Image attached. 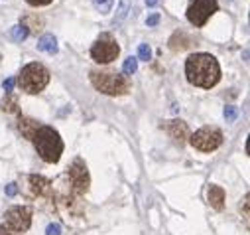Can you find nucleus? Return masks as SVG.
<instances>
[{
  "mask_svg": "<svg viewBox=\"0 0 250 235\" xmlns=\"http://www.w3.org/2000/svg\"><path fill=\"white\" fill-rule=\"evenodd\" d=\"M185 75L191 85L211 89L221 79V66L211 53H193L185 62Z\"/></svg>",
  "mask_w": 250,
  "mask_h": 235,
  "instance_id": "obj_1",
  "label": "nucleus"
},
{
  "mask_svg": "<svg viewBox=\"0 0 250 235\" xmlns=\"http://www.w3.org/2000/svg\"><path fill=\"white\" fill-rule=\"evenodd\" d=\"M32 141H34V144H36L38 154H40L45 162L55 164V162L61 158V152H63V141H61L59 133H57L53 127L40 125V129L34 133Z\"/></svg>",
  "mask_w": 250,
  "mask_h": 235,
  "instance_id": "obj_2",
  "label": "nucleus"
},
{
  "mask_svg": "<svg viewBox=\"0 0 250 235\" xmlns=\"http://www.w3.org/2000/svg\"><path fill=\"white\" fill-rule=\"evenodd\" d=\"M47 83H49V71L42 64H38V62L24 66L22 71H20V75H18L20 89L26 91V93H30V95H36V93L43 91Z\"/></svg>",
  "mask_w": 250,
  "mask_h": 235,
  "instance_id": "obj_3",
  "label": "nucleus"
},
{
  "mask_svg": "<svg viewBox=\"0 0 250 235\" xmlns=\"http://www.w3.org/2000/svg\"><path fill=\"white\" fill-rule=\"evenodd\" d=\"M91 83L97 91H101L104 95H124L128 91V79L118 73L91 71Z\"/></svg>",
  "mask_w": 250,
  "mask_h": 235,
  "instance_id": "obj_4",
  "label": "nucleus"
},
{
  "mask_svg": "<svg viewBox=\"0 0 250 235\" xmlns=\"http://www.w3.org/2000/svg\"><path fill=\"white\" fill-rule=\"evenodd\" d=\"M217 10H219L217 0H191L189 6H187V20L195 28H203Z\"/></svg>",
  "mask_w": 250,
  "mask_h": 235,
  "instance_id": "obj_5",
  "label": "nucleus"
},
{
  "mask_svg": "<svg viewBox=\"0 0 250 235\" xmlns=\"http://www.w3.org/2000/svg\"><path fill=\"white\" fill-rule=\"evenodd\" d=\"M118 53H120V47L110 34H103L91 47V57L97 64H110L118 57Z\"/></svg>",
  "mask_w": 250,
  "mask_h": 235,
  "instance_id": "obj_6",
  "label": "nucleus"
},
{
  "mask_svg": "<svg viewBox=\"0 0 250 235\" xmlns=\"http://www.w3.org/2000/svg\"><path fill=\"white\" fill-rule=\"evenodd\" d=\"M191 146L201 152H213L223 144V133L217 127H203L189 139Z\"/></svg>",
  "mask_w": 250,
  "mask_h": 235,
  "instance_id": "obj_7",
  "label": "nucleus"
},
{
  "mask_svg": "<svg viewBox=\"0 0 250 235\" xmlns=\"http://www.w3.org/2000/svg\"><path fill=\"white\" fill-rule=\"evenodd\" d=\"M10 229L18 231V233H24L30 229L32 225V210L26 208V206H16V208H10L6 212V223Z\"/></svg>",
  "mask_w": 250,
  "mask_h": 235,
  "instance_id": "obj_8",
  "label": "nucleus"
},
{
  "mask_svg": "<svg viewBox=\"0 0 250 235\" xmlns=\"http://www.w3.org/2000/svg\"><path fill=\"white\" fill-rule=\"evenodd\" d=\"M69 180H71V186L77 194H85L89 190V184H91L89 170L81 158H75L73 164L69 166Z\"/></svg>",
  "mask_w": 250,
  "mask_h": 235,
  "instance_id": "obj_9",
  "label": "nucleus"
},
{
  "mask_svg": "<svg viewBox=\"0 0 250 235\" xmlns=\"http://www.w3.org/2000/svg\"><path fill=\"white\" fill-rule=\"evenodd\" d=\"M164 129H166V133H167L171 139H175L179 144H183L185 139L189 137V129H187V125H185L183 121H169V123L164 125Z\"/></svg>",
  "mask_w": 250,
  "mask_h": 235,
  "instance_id": "obj_10",
  "label": "nucleus"
},
{
  "mask_svg": "<svg viewBox=\"0 0 250 235\" xmlns=\"http://www.w3.org/2000/svg\"><path fill=\"white\" fill-rule=\"evenodd\" d=\"M49 180L43 178V176H30V188L34 192V196H43L49 192Z\"/></svg>",
  "mask_w": 250,
  "mask_h": 235,
  "instance_id": "obj_11",
  "label": "nucleus"
},
{
  "mask_svg": "<svg viewBox=\"0 0 250 235\" xmlns=\"http://www.w3.org/2000/svg\"><path fill=\"white\" fill-rule=\"evenodd\" d=\"M38 49L40 51H45L49 55L57 53V40H55V36L53 34H43L40 38V42H38Z\"/></svg>",
  "mask_w": 250,
  "mask_h": 235,
  "instance_id": "obj_12",
  "label": "nucleus"
},
{
  "mask_svg": "<svg viewBox=\"0 0 250 235\" xmlns=\"http://www.w3.org/2000/svg\"><path fill=\"white\" fill-rule=\"evenodd\" d=\"M209 204L215 208V210H223L225 206V190L221 186H211L209 188Z\"/></svg>",
  "mask_w": 250,
  "mask_h": 235,
  "instance_id": "obj_13",
  "label": "nucleus"
},
{
  "mask_svg": "<svg viewBox=\"0 0 250 235\" xmlns=\"http://www.w3.org/2000/svg\"><path fill=\"white\" fill-rule=\"evenodd\" d=\"M130 8H132V0H120V2H118V8H116V16H114V24H116V26L126 20Z\"/></svg>",
  "mask_w": 250,
  "mask_h": 235,
  "instance_id": "obj_14",
  "label": "nucleus"
},
{
  "mask_svg": "<svg viewBox=\"0 0 250 235\" xmlns=\"http://www.w3.org/2000/svg\"><path fill=\"white\" fill-rule=\"evenodd\" d=\"M38 129H40V123H38V121L28 119V117H22V119H20V131H22V135H24V137L32 139V137H34V133H36Z\"/></svg>",
  "mask_w": 250,
  "mask_h": 235,
  "instance_id": "obj_15",
  "label": "nucleus"
},
{
  "mask_svg": "<svg viewBox=\"0 0 250 235\" xmlns=\"http://www.w3.org/2000/svg\"><path fill=\"white\" fill-rule=\"evenodd\" d=\"M10 34H12V40H16V42H24V40L30 36V30H28L26 24H16V26H12Z\"/></svg>",
  "mask_w": 250,
  "mask_h": 235,
  "instance_id": "obj_16",
  "label": "nucleus"
},
{
  "mask_svg": "<svg viewBox=\"0 0 250 235\" xmlns=\"http://www.w3.org/2000/svg\"><path fill=\"white\" fill-rule=\"evenodd\" d=\"M136 70H138V60L136 57H128V60H124V66H122L124 75H132V73H136Z\"/></svg>",
  "mask_w": 250,
  "mask_h": 235,
  "instance_id": "obj_17",
  "label": "nucleus"
},
{
  "mask_svg": "<svg viewBox=\"0 0 250 235\" xmlns=\"http://www.w3.org/2000/svg\"><path fill=\"white\" fill-rule=\"evenodd\" d=\"M93 4H95V8H97L101 14H106V12H110L114 0H93Z\"/></svg>",
  "mask_w": 250,
  "mask_h": 235,
  "instance_id": "obj_18",
  "label": "nucleus"
},
{
  "mask_svg": "<svg viewBox=\"0 0 250 235\" xmlns=\"http://www.w3.org/2000/svg\"><path fill=\"white\" fill-rule=\"evenodd\" d=\"M150 57H152V49H150V46H148V44H140V46H138V57H136V60L148 62Z\"/></svg>",
  "mask_w": 250,
  "mask_h": 235,
  "instance_id": "obj_19",
  "label": "nucleus"
},
{
  "mask_svg": "<svg viewBox=\"0 0 250 235\" xmlns=\"http://www.w3.org/2000/svg\"><path fill=\"white\" fill-rule=\"evenodd\" d=\"M2 109L8 111V113H16V111H18V109H16V97L8 93L6 99H4V103H2Z\"/></svg>",
  "mask_w": 250,
  "mask_h": 235,
  "instance_id": "obj_20",
  "label": "nucleus"
},
{
  "mask_svg": "<svg viewBox=\"0 0 250 235\" xmlns=\"http://www.w3.org/2000/svg\"><path fill=\"white\" fill-rule=\"evenodd\" d=\"M236 115H238V109L236 107H232V105L225 107V119H227V123H232L236 119Z\"/></svg>",
  "mask_w": 250,
  "mask_h": 235,
  "instance_id": "obj_21",
  "label": "nucleus"
},
{
  "mask_svg": "<svg viewBox=\"0 0 250 235\" xmlns=\"http://www.w3.org/2000/svg\"><path fill=\"white\" fill-rule=\"evenodd\" d=\"M14 83H16V79H14V77H8V79H4L2 87H4L6 95H8V93H12V89H14Z\"/></svg>",
  "mask_w": 250,
  "mask_h": 235,
  "instance_id": "obj_22",
  "label": "nucleus"
},
{
  "mask_svg": "<svg viewBox=\"0 0 250 235\" xmlns=\"http://www.w3.org/2000/svg\"><path fill=\"white\" fill-rule=\"evenodd\" d=\"M26 2H28L30 6H47V4L53 2V0H26Z\"/></svg>",
  "mask_w": 250,
  "mask_h": 235,
  "instance_id": "obj_23",
  "label": "nucleus"
},
{
  "mask_svg": "<svg viewBox=\"0 0 250 235\" xmlns=\"http://www.w3.org/2000/svg\"><path fill=\"white\" fill-rule=\"evenodd\" d=\"M59 233H61L59 223H49L47 225V235H59Z\"/></svg>",
  "mask_w": 250,
  "mask_h": 235,
  "instance_id": "obj_24",
  "label": "nucleus"
},
{
  "mask_svg": "<svg viewBox=\"0 0 250 235\" xmlns=\"http://www.w3.org/2000/svg\"><path fill=\"white\" fill-rule=\"evenodd\" d=\"M0 235H22V233H18V231L10 229L8 225H0Z\"/></svg>",
  "mask_w": 250,
  "mask_h": 235,
  "instance_id": "obj_25",
  "label": "nucleus"
},
{
  "mask_svg": "<svg viewBox=\"0 0 250 235\" xmlns=\"http://www.w3.org/2000/svg\"><path fill=\"white\" fill-rule=\"evenodd\" d=\"M158 22H160V14H150L146 18V26H156Z\"/></svg>",
  "mask_w": 250,
  "mask_h": 235,
  "instance_id": "obj_26",
  "label": "nucleus"
},
{
  "mask_svg": "<svg viewBox=\"0 0 250 235\" xmlns=\"http://www.w3.org/2000/svg\"><path fill=\"white\" fill-rule=\"evenodd\" d=\"M16 192H18L16 184H8V186H6V194H8V196H16Z\"/></svg>",
  "mask_w": 250,
  "mask_h": 235,
  "instance_id": "obj_27",
  "label": "nucleus"
},
{
  "mask_svg": "<svg viewBox=\"0 0 250 235\" xmlns=\"http://www.w3.org/2000/svg\"><path fill=\"white\" fill-rule=\"evenodd\" d=\"M158 4V0H146V6H150V8H154Z\"/></svg>",
  "mask_w": 250,
  "mask_h": 235,
  "instance_id": "obj_28",
  "label": "nucleus"
}]
</instances>
